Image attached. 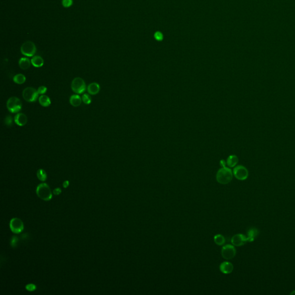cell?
I'll return each instance as SVG.
<instances>
[{"mask_svg": "<svg viewBox=\"0 0 295 295\" xmlns=\"http://www.w3.org/2000/svg\"><path fill=\"white\" fill-rule=\"evenodd\" d=\"M233 173L232 170L226 167L219 169L216 175V179L219 183L226 185L229 183L232 179Z\"/></svg>", "mask_w": 295, "mask_h": 295, "instance_id": "obj_1", "label": "cell"}, {"mask_svg": "<svg viewBox=\"0 0 295 295\" xmlns=\"http://www.w3.org/2000/svg\"><path fill=\"white\" fill-rule=\"evenodd\" d=\"M36 194L40 199L44 201H50L53 197L52 192L49 186L46 183H41L36 188Z\"/></svg>", "mask_w": 295, "mask_h": 295, "instance_id": "obj_2", "label": "cell"}, {"mask_svg": "<svg viewBox=\"0 0 295 295\" xmlns=\"http://www.w3.org/2000/svg\"><path fill=\"white\" fill-rule=\"evenodd\" d=\"M6 107L12 113H19L22 109V101L17 97H11L7 101Z\"/></svg>", "mask_w": 295, "mask_h": 295, "instance_id": "obj_3", "label": "cell"}, {"mask_svg": "<svg viewBox=\"0 0 295 295\" xmlns=\"http://www.w3.org/2000/svg\"><path fill=\"white\" fill-rule=\"evenodd\" d=\"M72 91L77 94H82L86 90V84L80 77H76L71 82Z\"/></svg>", "mask_w": 295, "mask_h": 295, "instance_id": "obj_4", "label": "cell"}, {"mask_svg": "<svg viewBox=\"0 0 295 295\" xmlns=\"http://www.w3.org/2000/svg\"><path fill=\"white\" fill-rule=\"evenodd\" d=\"M38 90L34 88L27 87L23 91V97L28 102H34L38 98Z\"/></svg>", "mask_w": 295, "mask_h": 295, "instance_id": "obj_5", "label": "cell"}, {"mask_svg": "<svg viewBox=\"0 0 295 295\" xmlns=\"http://www.w3.org/2000/svg\"><path fill=\"white\" fill-rule=\"evenodd\" d=\"M20 50L22 54L27 57H33L36 52V47L33 42L26 41L22 44Z\"/></svg>", "mask_w": 295, "mask_h": 295, "instance_id": "obj_6", "label": "cell"}, {"mask_svg": "<svg viewBox=\"0 0 295 295\" xmlns=\"http://www.w3.org/2000/svg\"><path fill=\"white\" fill-rule=\"evenodd\" d=\"M236 250L235 247L231 245H226L223 247L221 250V255L224 259L229 260L234 258L236 255Z\"/></svg>", "mask_w": 295, "mask_h": 295, "instance_id": "obj_7", "label": "cell"}, {"mask_svg": "<svg viewBox=\"0 0 295 295\" xmlns=\"http://www.w3.org/2000/svg\"><path fill=\"white\" fill-rule=\"evenodd\" d=\"M234 175L238 180H244L248 176V171L245 167L243 165L236 166L234 169Z\"/></svg>", "mask_w": 295, "mask_h": 295, "instance_id": "obj_8", "label": "cell"}, {"mask_svg": "<svg viewBox=\"0 0 295 295\" xmlns=\"http://www.w3.org/2000/svg\"><path fill=\"white\" fill-rule=\"evenodd\" d=\"M10 228L15 234H19L24 229V224L19 218H13L10 221Z\"/></svg>", "mask_w": 295, "mask_h": 295, "instance_id": "obj_9", "label": "cell"}, {"mask_svg": "<svg viewBox=\"0 0 295 295\" xmlns=\"http://www.w3.org/2000/svg\"><path fill=\"white\" fill-rule=\"evenodd\" d=\"M247 242V236L241 234H238L234 235L231 239V243L234 246H243Z\"/></svg>", "mask_w": 295, "mask_h": 295, "instance_id": "obj_10", "label": "cell"}, {"mask_svg": "<svg viewBox=\"0 0 295 295\" xmlns=\"http://www.w3.org/2000/svg\"><path fill=\"white\" fill-rule=\"evenodd\" d=\"M220 270L223 273L228 274L231 273L234 270V266L231 262H224L220 266Z\"/></svg>", "mask_w": 295, "mask_h": 295, "instance_id": "obj_11", "label": "cell"}, {"mask_svg": "<svg viewBox=\"0 0 295 295\" xmlns=\"http://www.w3.org/2000/svg\"><path fill=\"white\" fill-rule=\"evenodd\" d=\"M27 121V116L23 113H18L15 116V122L19 126H24Z\"/></svg>", "mask_w": 295, "mask_h": 295, "instance_id": "obj_12", "label": "cell"}, {"mask_svg": "<svg viewBox=\"0 0 295 295\" xmlns=\"http://www.w3.org/2000/svg\"><path fill=\"white\" fill-rule=\"evenodd\" d=\"M259 235V231L255 228H252L248 230L247 232V241L252 242L257 238L258 235Z\"/></svg>", "mask_w": 295, "mask_h": 295, "instance_id": "obj_13", "label": "cell"}, {"mask_svg": "<svg viewBox=\"0 0 295 295\" xmlns=\"http://www.w3.org/2000/svg\"><path fill=\"white\" fill-rule=\"evenodd\" d=\"M100 88L99 84L96 82H92L88 86V92L90 95H95L99 93V92L100 91Z\"/></svg>", "mask_w": 295, "mask_h": 295, "instance_id": "obj_14", "label": "cell"}, {"mask_svg": "<svg viewBox=\"0 0 295 295\" xmlns=\"http://www.w3.org/2000/svg\"><path fill=\"white\" fill-rule=\"evenodd\" d=\"M31 61L32 65L35 68H40L43 65V59L42 58V57L39 55L33 56Z\"/></svg>", "mask_w": 295, "mask_h": 295, "instance_id": "obj_15", "label": "cell"}, {"mask_svg": "<svg viewBox=\"0 0 295 295\" xmlns=\"http://www.w3.org/2000/svg\"><path fill=\"white\" fill-rule=\"evenodd\" d=\"M31 61L26 57L21 58L19 61V65L23 70L28 69L31 66Z\"/></svg>", "mask_w": 295, "mask_h": 295, "instance_id": "obj_16", "label": "cell"}, {"mask_svg": "<svg viewBox=\"0 0 295 295\" xmlns=\"http://www.w3.org/2000/svg\"><path fill=\"white\" fill-rule=\"evenodd\" d=\"M70 103L74 107H78L80 106L82 102V98L78 95H71L69 99Z\"/></svg>", "mask_w": 295, "mask_h": 295, "instance_id": "obj_17", "label": "cell"}, {"mask_svg": "<svg viewBox=\"0 0 295 295\" xmlns=\"http://www.w3.org/2000/svg\"><path fill=\"white\" fill-rule=\"evenodd\" d=\"M39 102L43 107H48L51 104L50 99L49 96L45 95H42L39 97Z\"/></svg>", "mask_w": 295, "mask_h": 295, "instance_id": "obj_18", "label": "cell"}, {"mask_svg": "<svg viewBox=\"0 0 295 295\" xmlns=\"http://www.w3.org/2000/svg\"><path fill=\"white\" fill-rule=\"evenodd\" d=\"M238 161H239V159L236 156L231 155L228 157V158H227V164L230 167H234L236 164H238Z\"/></svg>", "mask_w": 295, "mask_h": 295, "instance_id": "obj_19", "label": "cell"}, {"mask_svg": "<svg viewBox=\"0 0 295 295\" xmlns=\"http://www.w3.org/2000/svg\"><path fill=\"white\" fill-rule=\"evenodd\" d=\"M13 80L14 82L16 83V84H22L25 82L26 80V78L25 76L23 74H17L13 77Z\"/></svg>", "mask_w": 295, "mask_h": 295, "instance_id": "obj_20", "label": "cell"}, {"mask_svg": "<svg viewBox=\"0 0 295 295\" xmlns=\"http://www.w3.org/2000/svg\"><path fill=\"white\" fill-rule=\"evenodd\" d=\"M214 241L217 245L222 246V245H224L225 242V239L224 236H223L221 234H217V235L214 236Z\"/></svg>", "mask_w": 295, "mask_h": 295, "instance_id": "obj_21", "label": "cell"}, {"mask_svg": "<svg viewBox=\"0 0 295 295\" xmlns=\"http://www.w3.org/2000/svg\"><path fill=\"white\" fill-rule=\"evenodd\" d=\"M37 177L41 181H45L47 179V174L43 169H39L37 171Z\"/></svg>", "mask_w": 295, "mask_h": 295, "instance_id": "obj_22", "label": "cell"}, {"mask_svg": "<svg viewBox=\"0 0 295 295\" xmlns=\"http://www.w3.org/2000/svg\"><path fill=\"white\" fill-rule=\"evenodd\" d=\"M154 39L157 40V41H158V42H161L164 39V35L163 34V33H161V31H158L156 32H155L154 33Z\"/></svg>", "mask_w": 295, "mask_h": 295, "instance_id": "obj_23", "label": "cell"}, {"mask_svg": "<svg viewBox=\"0 0 295 295\" xmlns=\"http://www.w3.org/2000/svg\"><path fill=\"white\" fill-rule=\"evenodd\" d=\"M82 100L83 101V102L86 104H89L91 103V96H89V95H88L87 93H84V95H82Z\"/></svg>", "mask_w": 295, "mask_h": 295, "instance_id": "obj_24", "label": "cell"}, {"mask_svg": "<svg viewBox=\"0 0 295 295\" xmlns=\"http://www.w3.org/2000/svg\"><path fill=\"white\" fill-rule=\"evenodd\" d=\"M4 123L6 126H11L13 124V118L11 115H8L4 120Z\"/></svg>", "mask_w": 295, "mask_h": 295, "instance_id": "obj_25", "label": "cell"}, {"mask_svg": "<svg viewBox=\"0 0 295 295\" xmlns=\"http://www.w3.org/2000/svg\"><path fill=\"white\" fill-rule=\"evenodd\" d=\"M73 0H62V5L65 8H69L73 5Z\"/></svg>", "mask_w": 295, "mask_h": 295, "instance_id": "obj_26", "label": "cell"}, {"mask_svg": "<svg viewBox=\"0 0 295 295\" xmlns=\"http://www.w3.org/2000/svg\"><path fill=\"white\" fill-rule=\"evenodd\" d=\"M26 289L29 292H33L36 289V286L33 284H29L26 285Z\"/></svg>", "mask_w": 295, "mask_h": 295, "instance_id": "obj_27", "label": "cell"}, {"mask_svg": "<svg viewBox=\"0 0 295 295\" xmlns=\"http://www.w3.org/2000/svg\"><path fill=\"white\" fill-rule=\"evenodd\" d=\"M18 242V238L16 236H13L11 239V245L12 247L15 248L17 246V244Z\"/></svg>", "mask_w": 295, "mask_h": 295, "instance_id": "obj_28", "label": "cell"}, {"mask_svg": "<svg viewBox=\"0 0 295 295\" xmlns=\"http://www.w3.org/2000/svg\"><path fill=\"white\" fill-rule=\"evenodd\" d=\"M47 88L45 86H40L38 89V92L39 94L43 95L47 92Z\"/></svg>", "mask_w": 295, "mask_h": 295, "instance_id": "obj_29", "label": "cell"}, {"mask_svg": "<svg viewBox=\"0 0 295 295\" xmlns=\"http://www.w3.org/2000/svg\"><path fill=\"white\" fill-rule=\"evenodd\" d=\"M53 193L55 195H57V196L60 194L61 193V189H60V188L55 189L54 190V191H53Z\"/></svg>", "mask_w": 295, "mask_h": 295, "instance_id": "obj_30", "label": "cell"}, {"mask_svg": "<svg viewBox=\"0 0 295 295\" xmlns=\"http://www.w3.org/2000/svg\"><path fill=\"white\" fill-rule=\"evenodd\" d=\"M69 185V182L68 180H66L63 183V186L64 188H67Z\"/></svg>", "mask_w": 295, "mask_h": 295, "instance_id": "obj_31", "label": "cell"}, {"mask_svg": "<svg viewBox=\"0 0 295 295\" xmlns=\"http://www.w3.org/2000/svg\"><path fill=\"white\" fill-rule=\"evenodd\" d=\"M220 164H221V166H222L223 167H225V161H224V160H221V161H220Z\"/></svg>", "mask_w": 295, "mask_h": 295, "instance_id": "obj_32", "label": "cell"}, {"mask_svg": "<svg viewBox=\"0 0 295 295\" xmlns=\"http://www.w3.org/2000/svg\"><path fill=\"white\" fill-rule=\"evenodd\" d=\"M290 294L292 295H295V290H293V291H292V292H291Z\"/></svg>", "mask_w": 295, "mask_h": 295, "instance_id": "obj_33", "label": "cell"}]
</instances>
